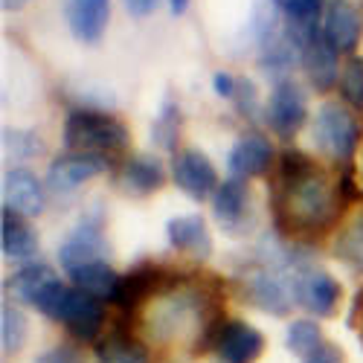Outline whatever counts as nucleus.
Returning <instances> with one entry per match:
<instances>
[{"label": "nucleus", "mask_w": 363, "mask_h": 363, "mask_svg": "<svg viewBox=\"0 0 363 363\" xmlns=\"http://www.w3.org/2000/svg\"><path fill=\"white\" fill-rule=\"evenodd\" d=\"M335 253H337L343 262L363 267V216H357V218L340 233Z\"/></svg>", "instance_id": "29"}, {"label": "nucleus", "mask_w": 363, "mask_h": 363, "mask_svg": "<svg viewBox=\"0 0 363 363\" xmlns=\"http://www.w3.org/2000/svg\"><path fill=\"white\" fill-rule=\"evenodd\" d=\"M29 4V0H4V9L6 12H15V9H23Z\"/></svg>", "instance_id": "38"}, {"label": "nucleus", "mask_w": 363, "mask_h": 363, "mask_svg": "<svg viewBox=\"0 0 363 363\" xmlns=\"http://www.w3.org/2000/svg\"><path fill=\"white\" fill-rule=\"evenodd\" d=\"M67 277L73 282V288L84 291V294H94V296H105L111 299L116 282H119V274L111 267L108 259H96V262H87V264H79L73 270H67Z\"/></svg>", "instance_id": "22"}, {"label": "nucleus", "mask_w": 363, "mask_h": 363, "mask_svg": "<svg viewBox=\"0 0 363 363\" xmlns=\"http://www.w3.org/2000/svg\"><path fill=\"white\" fill-rule=\"evenodd\" d=\"M163 184H166V169L157 157H151V155L131 157L123 166V172H119V186H123L125 192H131V195H137V198L157 192Z\"/></svg>", "instance_id": "19"}, {"label": "nucleus", "mask_w": 363, "mask_h": 363, "mask_svg": "<svg viewBox=\"0 0 363 363\" xmlns=\"http://www.w3.org/2000/svg\"><path fill=\"white\" fill-rule=\"evenodd\" d=\"M65 145L87 155H116L128 145V128L102 111H73L65 123Z\"/></svg>", "instance_id": "3"}, {"label": "nucleus", "mask_w": 363, "mask_h": 363, "mask_svg": "<svg viewBox=\"0 0 363 363\" xmlns=\"http://www.w3.org/2000/svg\"><path fill=\"white\" fill-rule=\"evenodd\" d=\"M47 198L38 184V177L26 169H6L4 172V209L23 216V218H35L44 213Z\"/></svg>", "instance_id": "13"}, {"label": "nucleus", "mask_w": 363, "mask_h": 363, "mask_svg": "<svg viewBox=\"0 0 363 363\" xmlns=\"http://www.w3.org/2000/svg\"><path fill=\"white\" fill-rule=\"evenodd\" d=\"M277 169H279L277 186H291V184H296V180H302V177H308V174L317 172L314 160L308 155H302L299 148H285L279 155V166Z\"/></svg>", "instance_id": "27"}, {"label": "nucleus", "mask_w": 363, "mask_h": 363, "mask_svg": "<svg viewBox=\"0 0 363 363\" xmlns=\"http://www.w3.org/2000/svg\"><path fill=\"white\" fill-rule=\"evenodd\" d=\"M314 143L337 163H349L360 145L357 116L337 102H325L314 116Z\"/></svg>", "instance_id": "4"}, {"label": "nucleus", "mask_w": 363, "mask_h": 363, "mask_svg": "<svg viewBox=\"0 0 363 363\" xmlns=\"http://www.w3.org/2000/svg\"><path fill=\"white\" fill-rule=\"evenodd\" d=\"M123 4H125V9H128L134 18H145V15L155 12L157 0H123Z\"/></svg>", "instance_id": "35"}, {"label": "nucleus", "mask_w": 363, "mask_h": 363, "mask_svg": "<svg viewBox=\"0 0 363 363\" xmlns=\"http://www.w3.org/2000/svg\"><path fill=\"white\" fill-rule=\"evenodd\" d=\"M169 6H172V15H184L186 6H189V0H169Z\"/></svg>", "instance_id": "37"}, {"label": "nucleus", "mask_w": 363, "mask_h": 363, "mask_svg": "<svg viewBox=\"0 0 363 363\" xmlns=\"http://www.w3.org/2000/svg\"><path fill=\"white\" fill-rule=\"evenodd\" d=\"M247 296L253 306L270 311V314H285L291 299H294V288L285 285V279L270 267H259L247 277Z\"/></svg>", "instance_id": "16"}, {"label": "nucleus", "mask_w": 363, "mask_h": 363, "mask_svg": "<svg viewBox=\"0 0 363 363\" xmlns=\"http://www.w3.org/2000/svg\"><path fill=\"white\" fill-rule=\"evenodd\" d=\"M323 328L314 323V320H294L288 325V337H285V346L299 354V357H308L311 352H317L323 346Z\"/></svg>", "instance_id": "25"}, {"label": "nucleus", "mask_w": 363, "mask_h": 363, "mask_svg": "<svg viewBox=\"0 0 363 363\" xmlns=\"http://www.w3.org/2000/svg\"><path fill=\"white\" fill-rule=\"evenodd\" d=\"M35 308L62 323L73 337L79 340H96L99 331L105 325V308H102V299L94 294H84L73 285H65L62 279L52 282L35 302Z\"/></svg>", "instance_id": "2"}, {"label": "nucleus", "mask_w": 363, "mask_h": 363, "mask_svg": "<svg viewBox=\"0 0 363 363\" xmlns=\"http://www.w3.org/2000/svg\"><path fill=\"white\" fill-rule=\"evenodd\" d=\"M65 15L73 38L84 44H96L111 18V0H67Z\"/></svg>", "instance_id": "15"}, {"label": "nucleus", "mask_w": 363, "mask_h": 363, "mask_svg": "<svg viewBox=\"0 0 363 363\" xmlns=\"http://www.w3.org/2000/svg\"><path fill=\"white\" fill-rule=\"evenodd\" d=\"M274 6L294 23H311L325 9L323 0H274Z\"/></svg>", "instance_id": "31"}, {"label": "nucleus", "mask_w": 363, "mask_h": 363, "mask_svg": "<svg viewBox=\"0 0 363 363\" xmlns=\"http://www.w3.org/2000/svg\"><path fill=\"white\" fill-rule=\"evenodd\" d=\"M291 288H294V302H299L314 317H331L340 302V282L331 274H325L323 267H311V264L296 267L291 277Z\"/></svg>", "instance_id": "6"}, {"label": "nucleus", "mask_w": 363, "mask_h": 363, "mask_svg": "<svg viewBox=\"0 0 363 363\" xmlns=\"http://www.w3.org/2000/svg\"><path fill=\"white\" fill-rule=\"evenodd\" d=\"M264 352V337L262 331L245 320H230L224 323L216 354L221 363H256Z\"/></svg>", "instance_id": "11"}, {"label": "nucleus", "mask_w": 363, "mask_h": 363, "mask_svg": "<svg viewBox=\"0 0 363 363\" xmlns=\"http://www.w3.org/2000/svg\"><path fill=\"white\" fill-rule=\"evenodd\" d=\"M166 279H169V274L163 267H157V264H137L131 274L119 277V282H116V288L111 294V302L119 311L128 314L137 306H143L151 294H157L166 285Z\"/></svg>", "instance_id": "12"}, {"label": "nucleus", "mask_w": 363, "mask_h": 363, "mask_svg": "<svg viewBox=\"0 0 363 363\" xmlns=\"http://www.w3.org/2000/svg\"><path fill=\"white\" fill-rule=\"evenodd\" d=\"M277 221L288 227L291 235H320L337 221L343 198L340 186H335L323 172L296 180L291 186L274 189Z\"/></svg>", "instance_id": "1"}, {"label": "nucleus", "mask_w": 363, "mask_h": 363, "mask_svg": "<svg viewBox=\"0 0 363 363\" xmlns=\"http://www.w3.org/2000/svg\"><path fill=\"white\" fill-rule=\"evenodd\" d=\"M172 177H174V184L195 201H203L209 195H216V189L221 186L213 160H209L198 148L177 151L174 160H172Z\"/></svg>", "instance_id": "9"}, {"label": "nucleus", "mask_w": 363, "mask_h": 363, "mask_svg": "<svg viewBox=\"0 0 363 363\" xmlns=\"http://www.w3.org/2000/svg\"><path fill=\"white\" fill-rule=\"evenodd\" d=\"M4 151L15 160H29V157L41 155V140L33 131L4 128Z\"/></svg>", "instance_id": "30"}, {"label": "nucleus", "mask_w": 363, "mask_h": 363, "mask_svg": "<svg viewBox=\"0 0 363 363\" xmlns=\"http://www.w3.org/2000/svg\"><path fill=\"white\" fill-rule=\"evenodd\" d=\"M108 169V157L105 155H87V151H70V155L55 157L47 169V186L50 192H73L87 180H94L96 174H102Z\"/></svg>", "instance_id": "8"}, {"label": "nucleus", "mask_w": 363, "mask_h": 363, "mask_svg": "<svg viewBox=\"0 0 363 363\" xmlns=\"http://www.w3.org/2000/svg\"><path fill=\"white\" fill-rule=\"evenodd\" d=\"M264 119L277 137H282V140L296 137V131L306 125V119H308L306 90H302L294 79L277 82L274 90H270L267 105H264Z\"/></svg>", "instance_id": "5"}, {"label": "nucleus", "mask_w": 363, "mask_h": 363, "mask_svg": "<svg viewBox=\"0 0 363 363\" xmlns=\"http://www.w3.org/2000/svg\"><path fill=\"white\" fill-rule=\"evenodd\" d=\"M169 245L186 256L206 259L213 253V235L206 230V221L201 216H177L166 224Z\"/></svg>", "instance_id": "17"}, {"label": "nucleus", "mask_w": 363, "mask_h": 363, "mask_svg": "<svg viewBox=\"0 0 363 363\" xmlns=\"http://www.w3.org/2000/svg\"><path fill=\"white\" fill-rule=\"evenodd\" d=\"M302 363H343V349L335 343H323L317 352L302 357Z\"/></svg>", "instance_id": "33"}, {"label": "nucleus", "mask_w": 363, "mask_h": 363, "mask_svg": "<svg viewBox=\"0 0 363 363\" xmlns=\"http://www.w3.org/2000/svg\"><path fill=\"white\" fill-rule=\"evenodd\" d=\"M340 96L349 108L363 111V58L349 55L340 70Z\"/></svg>", "instance_id": "28"}, {"label": "nucleus", "mask_w": 363, "mask_h": 363, "mask_svg": "<svg viewBox=\"0 0 363 363\" xmlns=\"http://www.w3.org/2000/svg\"><path fill=\"white\" fill-rule=\"evenodd\" d=\"M35 363H76V357H73L67 349H50V352H44Z\"/></svg>", "instance_id": "36"}, {"label": "nucleus", "mask_w": 363, "mask_h": 363, "mask_svg": "<svg viewBox=\"0 0 363 363\" xmlns=\"http://www.w3.org/2000/svg\"><path fill=\"white\" fill-rule=\"evenodd\" d=\"M235 84H238V82H235L227 70H218V73L213 76V90H216L221 99H233V96H235Z\"/></svg>", "instance_id": "34"}, {"label": "nucleus", "mask_w": 363, "mask_h": 363, "mask_svg": "<svg viewBox=\"0 0 363 363\" xmlns=\"http://www.w3.org/2000/svg\"><path fill=\"white\" fill-rule=\"evenodd\" d=\"M52 282H58V277H55V270H52L50 264L29 262V264H23L21 270H15V274L6 279V291H9L18 302L35 306L38 296H41Z\"/></svg>", "instance_id": "20"}, {"label": "nucleus", "mask_w": 363, "mask_h": 363, "mask_svg": "<svg viewBox=\"0 0 363 363\" xmlns=\"http://www.w3.org/2000/svg\"><path fill=\"white\" fill-rule=\"evenodd\" d=\"M0 343L6 354H18L26 343V317L9 302H4L0 308Z\"/></svg>", "instance_id": "26"}, {"label": "nucleus", "mask_w": 363, "mask_h": 363, "mask_svg": "<svg viewBox=\"0 0 363 363\" xmlns=\"http://www.w3.org/2000/svg\"><path fill=\"white\" fill-rule=\"evenodd\" d=\"M0 247H4L6 259L29 262L38 253V235L23 216L4 209V218H0Z\"/></svg>", "instance_id": "18"}, {"label": "nucleus", "mask_w": 363, "mask_h": 363, "mask_svg": "<svg viewBox=\"0 0 363 363\" xmlns=\"http://www.w3.org/2000/svg\"><path fill=\"white\" fill-rule=\"evenodd\" d=\"M96 360L99 363H148V349L137 343L131 335L113 331V335H105L96 343Z\"/></svg>", "instance_id": "23"}, {"label": "nucleus", "mask_w": 363, "mask_h": 363, "mask_svg": "<svg viewBox=\"0 0 363 363\" xmlns=\"http://www.w3.org/2000/svg\"><path fill=\"white\" fill-rule=\"evenodd\" d=\"M320 33H323V41L335 52H354V47L360 44V33H363L357 9L349 0H331L323 9Z\"/></svg>", "instance_id": "10"}, {"label": "nucleus", "mask_w": 363, "mask_h": 363, "mask_svg": "<svg viewBox=\"0 0 363 363\" xmlns=\"http://www.w3.org/2000/svg\"><path fill=\"white\" fill-rule=\"evenodd\" d=\"M177 137H180V111H177V102L172 96H166L155 125H151V140L163 151H174Z\"/></svg>", "instance_id": "24"}, {"label": "nucleus", "mask_w": 363, "mask_h": 363, "mask_svg": "<svg viewBox=\"0 0 363 363\" xmlns=\"http://www.w3.org/2000/svg\"><path fill=\"white\" fill-rule=\"evenodd\" d=\"M247 213V184L241 177H230L213 195V216L221 227L235 230Z\"/></svg>", "instance_id": "21"}, {"label": "nucleus", "mask_w": 363, "mask_h": 363, "mask_svg": "<svg viewBox=\"0 0 363 363\" xmlns=\"http://www.w3.org/2000/svg\"><path fill=\"white\" fill-rule=\"evenodd\" d=\"M233 102L238 105V111L245 113V116H256L259 113V99H256V87H253V82H238L235 84V96H233Z\"/></svg>", "instance_id": "32"}, {"label": "nucleus", "mask_w": 363, "mask_h": 363, "mask_svg": "<svg viewBox=\"0 0 363 363\" xmlns=\"http://www.w3.org/2000/svg\"><path fill=\"white\" fill-rule=\"evenodd\" d=\"M108 253V241H105V230H102V218L99 216H84L62 241L58 247V264L65 267V274L79 264L105 259Z\"/></svg>", "instance_id": "7"}, {"label": "nucleus", "mask_w": 363, "mask_h": 363, "mask_svg": "<svg viewBox=\"0 0 363 363\" xmlns=\"http://www.w3.org/2000/svg\"><path fill=\"white\" fill-rule=\"evenodd\" d=\"M274 163V145L270 140L259 131H250V134H241L235 140V145L230 148V157H227V169L233 177H259L270 169Z\"/></svg>", "instance_id": "14"}]
</instances>
